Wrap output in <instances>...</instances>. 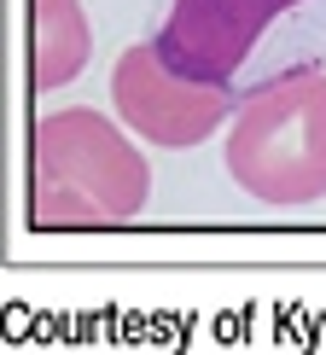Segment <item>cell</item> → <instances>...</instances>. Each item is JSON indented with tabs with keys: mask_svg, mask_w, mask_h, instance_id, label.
Segmentation results:
<instances>
[{
	"mask_svg": "<svg viewBox=\"0 0 326 355\" xmlns=\"http://www.w3.org/2000/svg\"><path fill=\"white\" fill-rule=\"evenodd\" d=\"M29 35H35V94H53V87L76 82L82 64H87V12L82 0H35L29 6Z\"/></svg>",
	"mask_w": 326,
	"mask_h": 355,
	"instance_id": "5",
	"label": "cell"
},
{
	"mask_svg": "<svg viewBox=\"0 0 326 355\" xmlns=\"http://www.w3.org/2000/svg\"><path fill=\"white\" fill-rule=\"evenodd\" d=\"M111 99H117V116L135 140H152L163 152H187V146H204L228 123L233 111V94L228 82H198L187 70H175L169 58L157 53V41H140L117 58L111 70Z\"/></svg>",
	"mask_w": 326,
	"mask_h": 355,
	"instance_id": "3",
	"label": "cell"
},
{
	"mask_svg": "<svg viewBox=\"0 0 326 355\" xmlns=\"http://www.w3.org/2000/svg\"><path fill=\"white\" fill-rule=\"evenodd\" d=\"M291 6L303 0H175L169 24L157 29V53L198 82H233L262 29Z\"/></svg>",
	"mask_w": 326,
	"mask_h": 355,
	"instance_id": "4",
	"label": "cell"
},
{
	"mask_svg": "<svg viewBox=\"0 0 326 355\" xmlns=\"http://www.w3.org/2000/svg\"><path fill=\"white\" fill-rule=\"evenodd\" d=\"M228 175L274 210L326 198V70L274 76L233 111Z\"/></svg>",
	"mask_w": 326,
	"mask_h": 355,
	"instance_id": "2",
	"label": "cell"
},
{
	"mask_svg": "<svg viewBox=\"0 0 326 355\" xmlns=\"http://www.w3.org/2000/svg\"><path fill=\"white\" fill-rule=\"evenodd\" d=\"M152 198L140 146L94 105H70L35 123L29 146V216L58 221H128Z\"/></svg>",
	"mask_w": 326,
	"mask_h": 355,
	"instance_id": "1",
	"label": "cell"
}]
</instances>
